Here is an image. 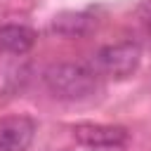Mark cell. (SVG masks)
<instances>
[{
	"label": "cell",
	"mask_w": 151,
	"mask_h": 151,
	"mask_svg": "<svg viewBox=\"0 0 151 151\" xmlns=\"http://www.w3.org/2000/svg\"><path fill=\"white\" fill-rule=\"evenodd\" d=\"M52 97L83 101L99 90V73L90 64H52L42 76Z\"/></svg>",
	"instance_id": "6da1fadb"
},
{
	"label": "cell",
	"mask_w": 151,
	"mask_h": 151,
	"mask_svg": "<svg viewBox=\"0 0 151 151\" xmlns=\"http://www.w3.org/2000/svg\"><path fill=\"white\" fill-rule=\"evenodd\" d=\"M142 61V47L132 40L125 42H116V45H104L101 50H97V54L92 57L90 66L99 73V78H130Z\"/></svg>",
	"instance_id": "7a4b0ae2"
},
{
	"label": "cell",
	"mask_w": 151,
	"mask_h": 151,
	"mask_svg": "<svg viewBox=\"0 0 151 151\" xmlns=\"http://www.w3.org/2000/svg\"><path fill=\"white\" fill-rule=\"evenodd\" d=\"M73 137L78 144L92 151H116L123 149L130 139L123 125H101V123H80L73 127Z\"/></svg>",
	"instance_id": "3957f363"
},
{
	"label": "cell",
	"mask_w": 151,
	"mask_h": 151,
	"mask_svg": "<svg viewBox=\"0 0 151 151\" xmlns=\"http://www.w3.org/2000/svg\"><path fill=\"white\" fill-rule=\"evenodd\" d=\"M35 123L28 116L0 118V151H26L33 142Z\"/></svg>",
	"instance_id": "277c9868"
},
{
	"label": "cell",
	"mask_w": 151,
	"mask_h": 151,
	"mask_svg": "<svg viewBox=\"0 0 151 151\" xmlns=\"http://www.w3.org/2000/svg\"><path fill=\"white\" fill-rule=\"evenodd\" d=\"M35 45V31L24 24H2L0 26V52L21 57Z\"/></svg>",
	"instance_id": "5b68a950"
},
{
	"label": "cell",
	"mask_w": 151,
	"mask_h": 151,
	"mask_svg": "<svg viewBox=\"0 0 151 151\" xmlns=\"http://www.w3.org/2000/svg\"><path fill=\"white\" fill-rule=\"evenodd\" d=\"M92 28V17L87 12H61L52 19V31L64 38H80Z\"/></svg>",
	"instance_id": "8992f818"
},
{
	"label": "cell",
	"mask_w": 151,
	"mask_h": 151,
	"mask_svg": "<svg viewBox=\"0 0 151 151\" xmlns=\"http://www.w3.org/2000/svg\"><path fill=\"white\" fill-rule=\"evenodd\" d=\"M146 28H149V33H151V17H149V21H146Z\"/></svg>",
	"instance_id": "52a82bcc"
}]
</instances>
